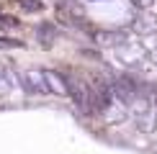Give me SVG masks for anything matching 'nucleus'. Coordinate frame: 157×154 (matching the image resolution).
I'll list each match as a JSON object with an SVG mask.
<instances>
[{
  "mask_svg": "<svg viewBox=\"0 0 157 154\" xmlns=\"http://www.w3.org/2000/svg\"><path fill=\"white\" fill-rule=\"evenodd\" d=\"M155 105L157 103H149L147 98H136L132 105V118H134V123L139 126V131H144V134H149L155 128Z\"/></svg>",
  "mask_w": 157,
  "mask_h": 154,
  "instance_id": "f257e3e1",
  "label": "nucleus"
},
{
  "mask_svg": "<svg viewBox=\"0 0 157 154\" xmlns=\"http://www.w3.org/2000/svg\"><path fill=\"white\" fill-rule=\"evenodd\" d=\"M18 85L23 87L26 95H49L44 69H23V72H18Z\"/></svg>",
  "mask_w": 157,
  "mask_h": 154,
  "instance_id": "f03ea898",
  "label": "nucleus"
},
{
  "mask_svg": "<svg viewBox=\"0 0 157 154\" xmlns=\"http://www.w3.org/2000/svg\"><path fill=\"white\" fill-rule=\"evenodd\" d=\"M111 85H113V95L116 100H121L124 105H132V103L139 98V85L132 75H116L111 77Z\"/></svg>",
  "mask_w": 157,
  "mask_h": 154,
  "instance_id": "7ed1b4c3",
  "label": "nucleus"
},
{
  "mask_svg": "<svg viewBox=\"0 0 157 154\" xmlns=\"http://www.w3.org/2000/svg\"><path fill=\"white\" fill-rule=\"evenodd\" d=\"M90 36H93V41L103 44V46H119V44H124L129 38L126 34H121V31H101V28H95Z\"/></svg>",
  "mask_w": 157,
  "mask_h": 154,
  "instance_id": "20e7f679",
  "label": "nucleus"
},
{
  "mask_svg": "<svg viewBox=\"0 0 157 154\" xmlns=\"http://www.w3.org/2000/svg\"><path fill=\"white\" fill-rule=\"evenodd\" d=\"M44 77H47L49 85V95H67V77L54 72V69H44Z\"/></svg>",
  "mask_w": 157,
  "mask_h": 154,
  "instance_id": "39448f33",
  "label": "nucleus"
},
{
  "mask_svg": "<svg viewBox=\"0 0 157 154\" xmlns=\"http://www.w3.org/2000/svg\"><path fill=\"white\" fill-rule=\"evenodd\" d=\"M16 77H13V72L5 64H0V95H8V93H13L16 90Z\"/></svg>",
  "mask_w": 157,
  "mask_h": 154,
  "instance_id": "423d86ee",
  "label": "nucleus"
},
{
  "mask_svg": "<svg viewBox=\"0 0 157 154\" xmlns=\"http://www.w3.org/2000/svg\"><path fill=\"white\" fill-rule=\"evenodd\" d=\"M57 34H59V31H57L54 23H47V21H44V23L36 26V36H39V41H41V44H52V41L57 38Z\"/></svg>",
  "mask_w": 157,
  "mask_h": 154,
  "instance_id": "0eeeda50",
  "label": "nucleus"
},
{
  "mask_svg": "<svg viewBox=\"0 0 157 154\" xmlns=\"http://www.w3.org/2000/svg\"><path fill=\"white\" fill-rule=\"evenodd\" d=\"M134 31H142V34H149V31H157V18L152 16H142L139 21L134 23Z\"/></svg>",
  "mask_w": 157,
  "mask_h": 154,
  "instance_id": "6e6552de",
  "label": "nucleus"
},
{
  "mask_svg": "<svg viewBox=\"0 0 157 154\" xmlns=\"http://www.w3.org/2000/svg\"><path fill=\"white\" fill-rule=\"evenodd\" d=\"M21 8L26 13H39L44 5H41V0H21Z\"/></svg>",
  "mask_w": 157,
  "mask_h": 154,
  "instance_id": "1a4fd4ad",
  "label": "nucleus"
},
{
  "mask_svg": "<svg viewBox=\"0 0 157 154\" xmlns=\"http://www.w3.org/2000/svg\"><path fill=\"white\" fill-rule=\"evenodd\" d=\"M0 46H5V49H21L23 41H18V38H8V36H0Z\"/></svg>",
  "mask_w": 157,
  "mask_h": 154,
  "instance_id": "9d476101",
  "label": "nucleus"
},
{
  "mask_svg": "<svg viewBox=\"0 0 157 154\" xmlns=\"http://www.w3.org/2000/svg\"><path fill=\"white\" fill-rule=\"evenodd\" d=\"M0 23H3V26H10V28H18V18L8 16V13H0Z\"/></svg>",
  "mask_w": 157,
  "mask_h": 154,
  "instance_id": "9b49d317",
  "label": "nucleus"
},
{
  "mask_svg": "<svg viewBox=\"0 0 157 154\" xmlns=\"http://www.w3.org/2000/svg\"><path fill=\"white\" fill-rule=\"evenodd\" d=\"M132 3L136 5V8H149V5H152L155 0H132Z\"/></svg>",
  "mask_w": 157,
  "mask_h": 154,
  "instance_id": "f8f14e48",
  "label": "nucleus"
},
{
  "mask_svg": "<svg viewBox=\"0 0 157 154\" xmlns=\"http://www.w3.org/2000/svg\"><path fill=\"white\" fill-rule=\"evenodd\" d=\"M155 103H157V93H155Z\"/></svg>",
  "mask_w": 157,
  "mask_h": 154,
  "instance_id": "ddd939ff",
  "label": "nucleus"
}]
</instances>
